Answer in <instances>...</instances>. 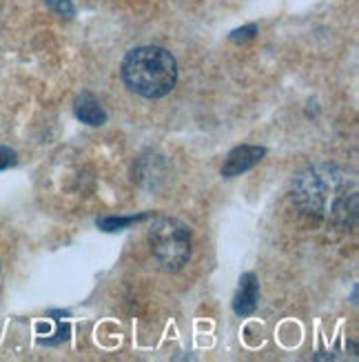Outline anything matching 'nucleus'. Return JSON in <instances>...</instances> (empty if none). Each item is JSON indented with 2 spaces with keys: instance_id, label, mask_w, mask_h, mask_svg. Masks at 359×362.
I'll use <instances>...</instances> for the list:
<instances>
[{
  "instance_id": "nucleus-1",
  "label": "nucleus",
  "mask_w": 359,
  "mask_h": 362,
  "mask_svg": "<svg viewBox=\"0 0 359 362\" xmlns=\"http://www.w3.org/2000/svg\"><path fill=\"white\" fill-rule=\"evenodd\" d=\"M293 202L302 214L337 227H355L357 189L355 180L333 165H315L295 178Z\"/></svg>"
},
{
  "instance_id": "nucleus-2",
  "label": "nucleus",
  "mask_w": 359,
  "mask_h": 362,
  "mask_svg": "<svg viewBox=\"0 0 359 362\" xmlns=\"http://www.w3.org/2000/svg\"><path fill=\"white\" fill-rule=\"evenodd\" d=\"M120 76L129 91L142 98H162L178 83V62L162 47H135L122 60Z\"/></svg>"
},
{
  "instance_id": "nucleus-3",
  "label": "nucleus",
  "mask_w": 359,
  "mask_h": 362,
  "mask_svg": "<svg viewBox=\"0 0 359 362\" xmlns=\"http://www.w3.org/2000/svg\"><path fill=\"white\" fill-rule=\"evenodd\" d=\"M149 249L164 272H180L191 258V231L178 218H155L149 229Z\"/></svg>"
},
{
  "instance_id": "nucleus-4",
  "label": "nucleus",
  "mask_w": 359,
  "mask_h": 362,
  "mask_svg": "<svg viewBox=\"0 0 359 362\" xmlns=\"http://www.w3.org/2000/svg\"><path fill=\"white\" fill-rule=\"evenodd\" d=\"M267 156V149L264 147H257V145H242V147H236L222 165V176L224 178H236L244 171L253 169L255 165L262 163V158Z\"/></svg>"
},
{
  "instance_id": "nucleus-5",
  "label": "nucleus",
  "mask_w": 359,
  "mask_h": 362,
  "mask_svg": "<svg viewBox=\"0 0 359 362\" xmlns=\"http://www.w3.org/2000/svg\"><path fill=\"white\" fill-rule=\"evenodd\" d=\"M257 298H260V282L255 274H244L240 278V289L233 298V311L238 316H251L257 309Z\"/></svg>"
},
{
  "instance_id": "nucleus-6",
  "label": "nucleus",
  "mask_w": 359,
  "mask_h": 362,
  "mask_svg": "<svg viewBox=\"0 0 359 362\" xmlns=\"http://www.w3.org/2000/svg\"><path fill=\"white\" fill-rule=\"evenodd\" d=\"M73 114L80 122L89 124V127H100V124L107 122V112L102 109L100 100L93 96L91 91H85V93H80V96L75 98Z\"/></svg>"
},
{
  "instance_id": "nucleus-7",
  "label": "nucleus",
  "mask_w": 359,
  "mask_h": 362,
  "mask_svg": "<svg viewBox=\"0 0 359 362\" xmlns=\"http://www.w3.org/2000/svg\"><path fill=\"white\" fill-rule=\"evenodd\" d=\"M145 218H147V214H142V216H127V218H102V220H98V227L104 229V231H120V229L138 223V220H145Z\"/></svg>"
},
{
  "instance_id": "nucleus-8",
  "label": "nucleus",
  "mask_w": 359,
  "mask_h": 362,
  "mask_svg": "<svg viewBox=\"0 0 359 362\" xmlns=\"http://www.w3.org/2000/svg\"><path fill=\"white\" fill-rule=\"evenodd\" d=\"M44 5L51 11H56L58 16H62V18H71V16L75 13L71 0H44Z\"/></svg>"
},
{
  "instance_id": "nucleus-9",
  "label": "nucleus",
  "mask_w": 359,
  "mask_h": 362,
  "mask_svg": "<svg viewBox=\"0 0 359 362\" xmlns=\"http://www.w3.org/2000/svg\"><path fill=\"white\" fill-rule=\"evenodd\" d=\"M16 163H18V156H16V151L11 147H0V171L13 167Z\"/></svg>"
},
{
  "instance_id": "nucleus-10",
  "label": "nucleus",
  "mask_w": 359,
  "mask_h": 362,
  "mask_svg": "<svg viewBox=\"0 0 359 362\" xmlns=\"http://www.w3.org/2000/svg\"><path fill=\"white\" fill-rule=\"evenodd\" d=\"M255 31H257V27H255V25H248V27H244V29H238V31H233L231 40L240 42V40H244V38H253V36H255Z\"/></svg>"
}]
</instances>
